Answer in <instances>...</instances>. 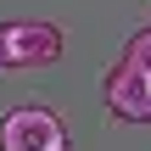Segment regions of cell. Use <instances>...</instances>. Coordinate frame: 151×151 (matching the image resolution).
<instances>
[{"label":"cell","mask_w":151,"mask_h":151,"mask_svg":"<svg viewBox=\"0 0 151 151\" xmlns=\"http://www.w3.org/2000/svg\"><path fill=\"white\" fill-rule=\"evenodd\" d=\"M0 151H67V129L50 106H11L0 118Z\"/></svg>","instance_id":"cell-1"},{"label":"cell","mask_w":151,"mask_h":151,"mask_svg":"<svg viewBox=\"0 0 151 151\" xmlns=\"http://www.w3.org/2000/svg\"><path fill=\"white\" fill-rule=\"evenodd\" d=\"M62 56L56 22H0V67H45Z\"/></svg>","instance_id":"cell-2"},{"label":"cell","mask_w":151,"mask_h":151,"mask_svg":"<svg viewBox=\"0 0 151 151\" xmlns=\"http://www.w3.org/2000/svg\"><path fill=\"white\" fill-rule=\"evenodd\" d=\"M101 101H106V112L123 118V123H151V73L118 62V67L106 73V84H101Z\"/></svg>","instance_id":"cell-3"},{"label":"cell","mask_w":151,"mask_h":151,"mask_svg":"<svg viewBox=\"0 0 151 151\" xmlns=\"http://www.w3.org/2000/svg\"><path fill=\"white\" fill-rule=\"evenodd\" d=\"M123 62H129V67H140V73H151V28H140V34L123 45Z\"/></svg>","instance_id":"cell-4"},{"label":"cell","mask_w":151,"mask_h":151,"mask_svg":"<svg viewBox=\"0 0 151 151\" xmlns=\"http://www.w3.org/2000/svg\"><path fill=\"white\" fill-rule=\"evenodd\" d=\"M67 151H73V146H67Z\"/></svg>","instance_id":"cell-5"}]
</instances>
